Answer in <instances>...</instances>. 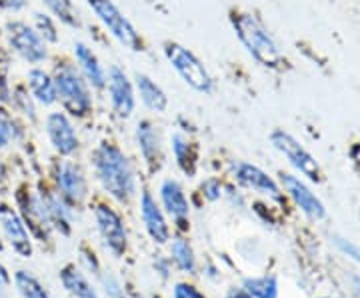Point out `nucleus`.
Listing matches in <instances>:
<instances>
[{"label":"nucleus","instance_id":"obj_1","mask_svg":"<svg viewBox=\"0 0 360 298\" xmlns=\"http://www.w3.org/2000/svg\"><path fill=\"white\" fill-rule=\"evenodd\" d=\"M90 164L103 190L116 202H129L136 193V174L129 156L115 143L103 141L90 153Z\"/></svg>","mask_w":360,"mask_h":298},{"label":"nucleus","instance_id":"obj_2","mask_svg":"<svg viewBox=\"0 0 360 298\" xmlns=\"http://www.w3.org/2000/svg\"><path fill=\"white\" fill-rule=\"evenodd\" d=\"M229 20H231L232 30H234L238 42L245 46L248 56L257 65L266 70H272V72L283 70L286 66V56L257 14L243 11V8H232Z\"/></svg>","mask_w":360,"mask_h":298},{"label":"nucleus","instance_id":"obj_3","mask_svg":"<svg viewBox=\"0 0 360 298\" xmlns=\"http://www.w3.org/2000/svg\"><path fill=\"white\" fill-rule=\"evenodd\" d=\"M54 86H56V98L63 106L66 115L77 120H84L94 112V98L92 89L80 74L75 60L63 58L51 70Z\"/></svg>","mask_w":360,"mask_h":298},{"label":"nucleus","instance_id":"obj_4","mask_svg":"<svg viewBox=\"0 0 360 298\" xmlns=\"http://www.w3.org/2000/svg\"><path fill=\"white\" fill-rule=\"evenodd\" d=\"M162 52L167 56L168 65L174 68V72L182 78L186 86H191L194 92L200 94H212L214 92V78L205 63L194 54L191 48L180 44L176 40H167L162 44Z\"/></svg>","mask_w":360,"mask_h":298},{"label":"nucleus","instance_id":"obj_5","mask_svg":"<svg viewBox=\"0 0 360 298\" xmlns=\"http://www.w3.org/2000/svg\"><path fill=\"white\" fill-rule=\"evenodd\" d=\"M89 8L96 16V20L112 39L129 52H144L146 44L136 26L129 20V16L116 6L112 0H86Z\"/></svg>","mask_w":360,"mask_h":298},{"label":"nucleus","instance_id":"obj_6","mask_svg":"<svg viewBox=\"0 0 360 298\" xmlns=\"http://www.w3.org/2000/svg\"><path fill=\"white\" fill-rule=\"evenodd\" d=\"M6 40L11 51L32 66H40L49 60V42L40 37L37 28L25 20H11L6 22Z\"/></svg>","mask_w":360,"mask_h":298},{"label":"nucleus","instance_id":"obj_7","mask_svg":"<svg viewBox=\"0 0 360 298\" xmlns=\"http://www.w3.org/2000/svg\"><path fill=\"white\" fill-rule=\"evenodd\" d=\"M270 144L281 153V155L295 167L302 176H307L312 182L322 181L321 164L316 162V158L310 155L309 150L302 144L296 141L290 132L283 129H276L270 132Z\"/></svg>","mask_w":360,"mask_h":298},{"label":"nucleus","instance_id":"obj_8","mask_svg":"<svg viewBox=\"0 0 360 298\" xmlns=\"http://www.w3.org/2000/svg\"><path fill=\"white\" fill-rule=\"evenodd\" d=\"M106 94L110 101V108L118 118H130L136 110V91L124 68L118 65L108 66L106 70Z\"/></svg>","mask_w":360,"mask_h":298},{"label":"nucleus","instance_id":"obj_9","mask_svg":"<svg viewBox=\"0 0 360 298\" xmlns=\"http://www.w3.org/2000/svg\"><path fill=\"white\" fill-rule=\"evenodd\" d=\"M44 130L49 136V143L54 148V153L63 158H68L80 148L78 130L72 122V118L66 115L65 110H54L49 112L44 118Z\"/></svg>","mask_w":360,"mask_h":298},{"label":"nucleus","instance_id":"obj_10","mask_svg":"<svg viewBox=\"0 0 360 298\" xmlns=\"http://www.w3.org/2000/svg\"><path fill=\"white\" fill-rule=\"evenodd\" d=\"M54 182H56L58 195L72 207L82 205L89 196L86 174L72 160H58L54 164Z\"/></svg>","mask_w":360,"mask_h":298},{"label":"nucleus","instance_id":"obj_11","mask_svg":"<svg viewBox=\"0 0 360 298\" xmlns=\"http://www.w3.org/2000/svg\"><path fill=\"white\" fill-rule=\"evenodd\" d=\"M232 179L236 181V184H240L243 188H248L252 193L262 196H269L276 202H283L284 193L281 188V184L270 176L269 172L257 167V164H250L245 160H238L232 164Z\"/></svg>","mask_w":360,"mask_h":298},{"label":"nucleus","instance_id":"obj_12","mask_svg":"<svg viewBox=\"0 0 360 298\" xmlns=\"http://www.w3.org/2000/svg\"><path fill=\"white\" fill-rule=\"evenodd\" d=\"M94 222H96V231L103 238L104 247L108 248L115 257H122L127 252L129 240H127V228H124L120 214L108 205H96Z\"/></svg>","mask_w":360,"mask_h":298},{"label":"nucleus","instance_id":"obj_13","mask_svg":"<svg viewBox=\"0 0 360 298\" xmlns=\"http://www.w3.org/2000/svg\"><path fill=\"white\" fill-rule=\"evenodd\" d=\"M283 188L286 195L292 198L296 207L300 208L309 219L312 221H322L326 216V208L322 205V200L314 195L309 188V184L304 181H300L295 174H283Z\"/></svg>","mask_w":360,"mask_h":298},{"label":"nucleus","instance_id":"obj_14","mask_svg":"<svg viewBox=\"0 0 360 298\" xmlns=\"http://www.w3.org/2000/svg\"><path fill=\"white\" fill-rule=\"evenodd\" d=\"M72 58H75V65L80 70V74L90 84V89L96 92H104V89H106V68L101 63L98 54L92 51V46H89L82 40H77L72 46Z\"/></svg>","mask_w":360,"mask_h":298},{"label":"nucleus","instance_id":"obj_15","mask_svg":"<svg viewBox=\"0 0 360 298\" xmlns=\"http://www.w3.org/2000/svg\"><path fill=\"white\" fill-rule=\"evenodd\" d=\"M139 208H141V219L148 236L156 245H167L170 240V226H168L167 216L162 212V207L156 202V198L148 190H142Z\"/></svg>","mask_w":360,"mask_h":298},{"label":"nucleus","instance_id":"obj_16","mask_svg":"<svg viewBox=\"0 0 360 298\" xmlns=\"http://www.w3.org/2000/svg\"><path fill=\"white\" fill-rule=\"evenodd\" d=\"M134 141H136V146L141 150L144 162L153 170L160 169V162H162V141H160L158 127L150 118H142V120L136 122Z\"/></svg>","mask_w":360,"mask_h":298},{"label":"nucleus","instance_id":"obj_17","mask_svg":"<svg viewBox=\"0 0 360 298\" xmlns=\"http://www.w3.org/2000/svg\"><path fill=\"white\" fill-rule=\"evenodd\" d=\"M0 228L6 236V240L11 242V247L20 257H30L32 254V245H30V236H28V231H26V224L14 208L6 207V205L0 207Z\"/></svg>","mask_w":360,"mask_h":298},{"label":"nucleus","instance_id":"obj_18","mask_svg":"<svg viewBox=\"0 0 360 298\" xmlns=\"http://www.w3.org/2000/svg\"><path fill=\"white\" fill-rule=\"evenodd\" d=\"M160 202L168 214L179 222L180 226H184V222L188 221V214H191V202L186 198L184 186L176 179H165L160 182Z\"/></svg>","mask_w":360,"mask_h":298},{"label":"nucleus","instance_id":"obj_19","mask_svg":"<svg viewBox=\"0 0 360 298\" xmlns=\"http://www.w3.org/2000/svg\"><path fill=\"white\" fill-rule=\"evenodd\" d=\"M134 91L136 98H141L144 108H148L150 112L156 115H165L168 110V96L165 89L156 82L155 78L148 77L146 72H136L134 74Z\"/></svg>","mask_w":360,"mask_h":298},{"label":"nucleus","instance_id":"obj_20","mask_svg":"<svg viewBox=\"0 0 360 298\" xmlns=\"http://www.w3.org/2000/svg\"><path fill=\"white\" fill-rule=\"evenodd\" d=\"M26 89L30 92V96L34 98V103L40 104V106H54L58 103L52 74L49 70H44L42 66H32L26 72Z\"/></svg>","mask_w":360,"mask_h":298},{"label":"nucleus","instance_id":"obj_21","mask_svg":"<svg viewBox=\"0 0 360 298\" xmlns=\"http://www.w3.org/2000/svg\"><path fill=\"white\" fill-rule=\"evenodd\" d=\"M40 198H42V205L46 208V214H49L52 228L60 231L63 234H70L72 221H75L72 205H68L63 196L58 193H52V190L40 193Z\"/></svg>","mask_w":360,"mask_h":298},{"label":"nucleus","instance_id":"obj_22","mask_svg":"<svg viewBox=\"0 0 360 298\" xmlns=\"http://www.w3.org/2000/svg\"><path fill=\"white\" fill-rule=\"evenodd\" d=\"M170 148L179 167L186 176H194L196 169H198V148L196 144L182 132H174L170 134Z\"/></svg>","mask_w":360,"mask_h":298},{"label":"nucleus","instance_id":"obj_23","mask_svg":"<svg viewBox=\"0 0 360 298\" xmlns=\"http://www.w3.org/2000/svg\"><path fill=\"white\" fill-rule=\"evenodd\" d=\"M60 283L66 290L77 298H98L96 288L90 285V280L84 276V273L77 266H66L60 273Z\"/></svg>","mask_w":360,"mask_h":298},{"label":"nucleus","instance_id":"obj_24","mask_svg":"<svg viewBox=\"0 0 360 298\" xmlns=\"http://www.w3.org/2000/svg\"><path fill=\"white\" fill-rule=\"evenodd\" d=\"M51 14L60 22V25L68 26V28H80L82 26V18H80V13L75 6L72 0H40Z\"/></svg>","mask_w":360,"mask_h":298},{"label":"nucleus","instance_id":"obj_25","mask_svg":"<svg viewBox=\"0 0 360 298\" xmlns=\"http://www.w3.org/2000/svg\"><path fill=\"white\" fill-rule=\"evenodd\" d=\"M170 257L174 260V264L179 266L182 273L194 274L196 271V259H194L193 245L186 240V238H174L172 245H170Z\"/></svg>","mask_w":360,"mask_h":298},{"label":"nucleus","instance_id":"obj_26","mask_svg":"<svg viewBox=\"0 0 360 298\" xmlns=\"http://www.w3.org/2000/svg\"><path fill=\"white\" fill-rule=\"evenodd\" d=\"M243 290L252 298H278V283L276 276H258L246 278L243 283Z\"/></svg>","mask_w":360,"mask_h":298},{"label":"nucleus","instance_id":"obj_27","mask_svg":"<svg viewBox=\"0 0 360 298\" xmlns=\"http://www.w3.org/2000/svg\"><path fill=\"white\" fill-rule=\"evenodd\" d=\"M14 283H16V288L22 294V298H51V294L44 290V286L39 283V278H34L26 271H18L14 274Z\"/></svg>","mask_w":360,"mask_h":298},{"label":"nucleus","instance_id":"obj_28","mask_svg":"<svg viewBox=\"0 0 360 298\" xmlns=\"http://www.w3.org/2000/svg\"><path fill=\"white\" fill-rule=\"evenodd\" d=\"M11 103H13V106L18 112H22L30 120H37V103L30 96V92H28L26 86H16V89H13Z\"/></svg>","mask_w":360,"mask_h":298},{"label":"nucleus","instance_id":"obj_29","mask_svg":"<svg viewBox=\"0 0 360 298\" xmlns=\"http://www.w3.org/2000/svg\"><path fill=\"white\" fill-rule=\"evenodd\" d=\"M34 28H37V32H39L42 39L46 40V42H51V44H56L58 40H60V34H58V26H56V20H54V16L51 14H44V13H37L34 14Z\"/></svg>","mask_w":360,"mask_h":298},{"label":"nucleus","instance_id":"obj_30","mask_svg":"<svg viewBox=\"0 0 360 298\" xmlns=\"http://www.w3.org/2000/svg\"><path fill=\"white\" fill-rule=\"evenodd\" d=\"M16 136H18V129H16L14 120L0 110V148L11 144V141H14Z\"/></svg>","mask_w":360,"mask_h":298},{"label":"nucleus","instance_id":"obj_31","mask_svg":"<svg viewBox=\"0 0 360 298\" xmlns=\"http://www.w3.org/2000/svg\"><path fill=\"white\" fill-rule=\"evenodd\" d=\"M200 190H202V196H205L206 200H210V202H214V200H219L220 196L224 195L222 190V182L219 179H214V176H210V179H206L202 184H200Z\"/></svg>","mask_w":360,"mask_h":298},{"label":"nucleus","instance_id":"obj_32","mask_svg":"<svg viewBox=\"0 0 360 298\" xmlns=\"http://www.w3.org/2000/svg\"><path fill=\"white\" fill-rule=\"evenodd\" d=\"M103 286H104V292H106V297L108 298H127L124 297V288L122 285L118 283V278L112 276V274H103Z\"/></svg>","mask_w":360,"mask_h":298},{"label":"nucleus","instance_id":"obj_33","mask_svg":"<svg viewBox=\"0 0 360 298\" xmlns=\"http://www.w3.org/2000/svg\"><path fill=\"white\" fill-rule=\"evenodd\" d=\"M335 245L342 254H347V257H350L352 260H356V262L360 264V247H356L352 240L342 238V236H335Z\"/></svg>","mask_w":360,"mask_h":298},{"label":"nucleus","instance_id":"obj_34","mask_svg":"<svg viewBox=\"0 0 360 298\" xmlns=\"http://www.w3.org/2000/svg\"><path fill=\"white\" fill-rule=\"evenodd\" d=\"M172 297L174 298H206L196 286L193 285H186V283H179V285L174 286V290H172Z\"/></svg>","mask_w":360,"mask_h":298},{"label":"nucleus","instance_id":"obj_35","mask_svg":"<svg viewBox=\"0 0 360 298\" xmlns=\"http://www.w3.org/2000/svg\"><path fill=\"white\" fill-rule=\"evenodd\" d=\"M11 96H13V89H11V84H8L6 68L0 66V104L11 103Z\"/></svg>","mask_w":360,"mask_h":298},{"label":"nucleus","instance_id":"obj_36","mask_svg":"<svg viewBox=\"0 0 360 298\" xmlns=\"http://www.w3.org/2000/svg\"><path fill=\"white\" fill-rule=\"evenodd\" d=\"M28 6V0H0V11L4 13H22Z\"/></svg>","mask_w":360,"mask_h":298},{"label":"nucleus","instance_id":"obj_37","mask_svg":"<svg viewBox=\"0 0 360 298\" xmlns=\"http://www.w3.org/2000/svg\"><path fill=\"white\" fill-rule=\"evenodd\" d=\"M80 259H82V262H86V266H89V271H92V273H98V262H96V259H94V254H89L84 248L80 250Z\"/></svg>","mask_w":360,"mask_h":298},{"label":"nucleus","instance_id":"obj_38","mask_svg":"<svg viewBox=\"0 0 360 298\" xmlns=\"http://www.w3.org/2000/svg\"><path fill=\"white\" fill-rule=\"evenodd\" d=\"M350 160H352V164H354V169H356V172L360 174V143H354L352 146H350Z\"/></svg>","mask_w":360,"mask_h":298},{"label":"nucleus","instance_id":"obj_39","mask_svg":"<svg viewBox=\"0 0 360 298\" xmlns=\"http://www.w3.org/2000/svg\"><path fill=\"white\" fill-rule=\"evenodd\" d=\"M155 271L162 278H168V274H170V264H168V260L167 259H158L155 262Z\"/></svg>","mask_w":360,"mask_h":298},{"label":"nucleus","instance_id":"obj_40","mask_svg":"<svg viewBox=\"0 0 360 298\" xmlns=\"http://www.w3.org/2000/svg\"><path fill=\"white\" fill-rule=\"evenodd\" d=\"M8 285H11V276L6 273V268L0 264V292H4L8 288Z\"/></svg>","mask_w":360,"mask_h":298},{"label":"nucleus","instance_id":"obj_41","mask_svg":"<svg viewBox=\"0 0 360 298\" xmlns=\"http://www.w3.org/2000/svg\"><path fill=\"white\" fill-rule=\"evenodd\" d=\"M226 298H252V297H250L248 292H245L243 288H232V290H229Z\"/></svg>","mask_w":360,"mask_h":298},{"label":"nucleus","instance_id":"obj_42","mask_svg":"<svg viewBox=\"0 0 360 298\" xmlns=\"http://www.w3.org/2000/svg\"><path fill=\"white\" fill-rule=\"evenodd\" d=\"M352 285H354V290L360 294V276H354V278H352Z\"/></svg>","mask_w":360,"mask_h":298},{"label":"nucleus","instance_id":"obj_43","mask_svg":"<svg viewBox=\"0 0 360 298\" xmlns=\"http://www.w3.org/2000/svg\"><path fill=\"white\" fill-rule=\"evenodd\" d=\"M0 250H2V240H0Z\"/></svg>","mask_w":360,"mask_h":298},{"label":"nucleus","instance_id":"obj_44","mask_svg":"<svg viewBox=\"0 0 360 298\" xmlns=\"http://www.w3.org/2000/svg\"><path fill=\"white\" fill-rule=\"evenodd\" d=\"M359 219H360V207H359Z\"/></svg>","mask_w":360,"mask_h":298},{"label":"nucleus","instance_id":"obj_45","mask_svg":"<svg viewBox=\"0 0 360 298\" xmlns=\"http://www.w3.org/2000/svg\"><path fill=\"white\" fill-rule=\"evenodd\" d=\"M321 298H326V297H321Z\"/></svg>","mask_w":360,"mask_h":298}]
</instances>
